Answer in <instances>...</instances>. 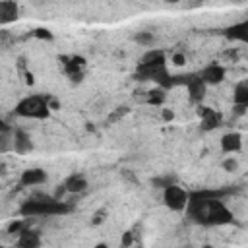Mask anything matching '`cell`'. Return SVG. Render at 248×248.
<instances>
[{
	"mask_svg": "<svg viewBox=\"0 0 248 248\" xmlns=\"http://www.w3.org/2000/svg\"><path fill=\"white\" fill-rule=\"evenodd\" d=\"M188 198H190V192H186L178 184H170V186L163 188V203L170 211H184Z\"/></svg>",
	"mask_w": 248,
	"mask_h": 248,
	"instance_id": "cell-4",
	"label": "cell"
},
{
	"mask_svg": "<svg viewBox=\"0 0 248 248\" xmlns=\"http://www.w3.org/2000/svg\"><path fill=\"white\" fill-rule=\"evenodd\" d=\"M167 4H176V2H180V0H165Z\"/></svg>",
	"mask_w": 248,
	"mask_h": 248,
	"instance_id": "cell-30",
	"label": "cell"
},
{
	"mask_svg": "<svg viewBox=\"0 0 248 248\" xmlns=\"http://www.w3.org/2000/svg\"><path fill=\"white\" fill-rule=\"evenodd\" d=\"M66 194H70V192H68L66 184H64V182H60V184L56 186V190H54V194H52V196H54L56 200H64V196H66Z\"/></svg>",
	"mask_w": 248,
	"mask_h": 248,
	"instance_id": "cell-25",
	"label": "cell"
},
{
	"mask_svg": "<svg viewBox=\"0 0 248 248\" xmlns=\"http://www.w3.org/2000/svg\"><path fill=\"white\" fill-rule=\"evenodd\" d=\"M74 211V202L56 200L54 196L33 194L19 205L21 217H48V215H68Z\"/></svg>",
	"mask_w": 248,
	"mask_h": 248,
	"instance_id": "cell-2",
	"label": "cell"
},
{
	"mask_svg": "<svg viewBox=\"0 0 248 248\" xmlns=\"http://www.w3.org/2000/svg\"><path fill=\"white\" fill-rule=\"evenodd\" d=\"M172 118H174V112H172L170 108H163V120L169 122V120H172Z\"/></svg>",
	"mask_w": 248,
	"mask_h": 248,
	"instance_id": "cell-28",
	"label": "cell"
},
{
	"mask_svg": "<svg viewBox=\"0 0 248 248\" xmlns=\"http://www.w3.org/2000/svg\"><path fill=\"white\" fill-rule=\"evenodd\" d=\"M223 35L231 41H240V43H248V19L232 23L231 27H227L223 31Z\"/></svg>",
	"mask_w": 248,
	"mask_h": 248,
	"instance_id": "cell-14",
	"label": "cell"
},
{
	"mask_svg": "<svg viewBox=\"0 0 248 248\" xmlns=\"http://www.w3.org/2000/svg\"><path fill=\"white\" fill-rule=\"evenodd\" d=\"M27 219H29V217L12 221V223L8 225V229H6V232H8V234H19V232H23V231L29 227V221H27Z\"/></svg>",
	"mask_w": 248,
	"mask_h": 248,
	"instance_id": "cell-20",
	"label": "cell"
},
{
	"mask_svg": "<svg viewBox=\"0 0 248 248\" xmlns=\"http://www.w3.org/2000/svg\"><path fill=\"white\" fill-rule=\"evenodd\" d=\"M170 62H172L174 66H184V64H186V54H182V52H174V54L170 56Z\"/></svg>",
	"mask_w": 248,
	"mask_h": 248,
	"instance_id": "cell-26",
	"label": "cell"
},
{
	"mask_svg": "<svg viewBox=\"0 0 248 248\" xmlns=\"http://www.w3.org/2000/svg\"><path fill=\"white\" fill-rule=\"evenodd\" d=\"M198 76L203 79L205 85H217V83H221V81L225 79L227 70H225V66H221V64H207V66H203V68L198 72Z\"/></svg>",
	"mask_w": 248,
	"mask_h": 248,
	"instance_id": "cell-7",
	"label": "cell"
},
{
	"mask_svg": "<svg viewBox=\"0 0 248 248\" xmlns=\"http://www.w3.org/2000/svg\"><path fill=\"white\" fill-rule=\"evenodd\" d=\"M232 103L236 108V114H242L248 108V79H242L234 85L232 91Z\"/></svg>",
	"mask_w": 248,
	"mask_h": 248,
	"instance_id": "cell-9",
	"label": "cell"
},
{
	"mask_svg": "<svg viewBox=\"0 0 248 248\" xmlns=\"http://www.w3.org/2000/svg\"><path fill=\"white\" fill-rule=\"evenodd\" d=\"M48 105H50L52 110H58V108H60V103H58L54 97H48Z\"/></svg>",
	"mask_w": 248,
	"mask_h": 248,
	"instance_id": "cell-29",
	"label": "cell"
},
{
	"mask_svg": "<svg viewBox=\"0 0 248 248\" xmlns=\"http://www.w3.org/2000/svg\"><path fill=\"white\" fill-rule=\"evenodd\" d=\"M37 2H45V0H37Z\"/></svg>",
	"mask_w": 248,
	"mask_h": 248,
	"instance_id": "cell-31",
	"label": "cell"
},
{
	"mask_svg": "<svg viewBox=\"0 0 248 248\" xmlns=\"http://www.w3.org/2000/svg\"><path fill=\"white\" fill-rule=\"evenodd\" d=\"M16 244H17L19 248H39V246H41V236H39L37 231H31V229L27 227L23 232L17 234Z\"/></svg>",
	"mask_w": 248,
	"mask_h": 248,
	"instance_id": "cell-16",
	"label": "cell"
},
{
	"mask_svg": "<svg viewBox=\"0 0 248 248\" xmlns=\"http://www.w3.org/2000/svg\"><path fill=\"white\" fill-rule=\"evenodd\" d=\"M16 153L19 155H25L29 151H33V141H31V136L21 130V128H14V147H12Z\"/></svg>",
	"mask_w": 248,
	"mask_h": 248,
	"instance_id": "cell-10",
	"label": "cell"
},
{
	"mask_svg": "<svg viewBox=\"0 0 248 248\" xmlns=\"http://www.w3.org/2000/svg\"><path fill=\"white\" fill-rule=\"evenodd\" d=\"M151 184H153V188H167V186H170V184H176V176L174 174H170V172H167V174H161V176H155L153 180H151Z\"/></svg>",
	"mask_w": 248,
	"mask_h": 248,
	"instance_id": "cell-19",
	"label": "cell"
},
{
	"mask_svg": "<svg viewBox=\"0 0 248 248\" xmlns=\"http://www.w3.org/2000/svg\"><path fill=\"white\" fill-rule=\"evenodd\" d=\"M48 97L50 95H27L23 97L16 108L14 114L21 116V118H35V120H45L50 116V105H48Z\"/></svg>",
	"mask_w": 248,
	"mask_h": 248,
	"instance_id": "cell-3",
	"label": "cell"
},
{
	"mask_svg": "<svg viewBox=\"0 0 248 248\" xmlns=\"http://www.w3.org/2000/svg\"><path fill=\"white\" fill-rule=\"evenodd\" d=\"M242 149V136L240 132H227L221 136V151L223 153H236Z\"/></svg>",
	"mask_w": 248,
	"mask_h": 248,
	"instance_id": "cell-12",
	"label": "cell"
},
{
	"mask_svg": "<svg viewBox=\"0 0 248 248\" xmlns=\"http://www.w3.org/2000/svg\"><path fill=\"white\" fill-rule=\"evenodd\" d=\"M60 62L64 66L66 76L72 83H79L85 76V58L83 56H60Z\"/></svg>",
	"mask_w": 248,
	"mask_h": 248,
	"instance_id": "cell-5",
	"label": "cell"
},
{
	"mask_svg": "<svg viewBox=\"0 0 248 248\" xmlns=\"http://www.w3.org/2000/svg\"><path fill=\"white\" fill-rule=\"evenodd\" d=\"M229 190H194L186 203V217L202 227H221L234 223L232 211L225 205L223 198Z\"/></svg>",
	"mask_w": 248,
	"mask_h": 248,
	"instance_id": "cell-1",
	"label": "cell"
},
{
	"mask_svg": "<svg viewBox=\"0 0 248 248\" xmlns=\"http://www.w3.org/2000/svg\"><path fill=\"white\" fill-rule=\"evenodd\" d=\"M19 17V6L16 0H2L0 2V23L8 25Z\"/></svg>",
	"mask_w": 248,
	"mask_h": 248,
	"instance_id": "cell-11",
	"label": "cell"
},
{
	"mask_svg": "<svg viewBox=\"0 0 248 248\" xmlns=\"http://www.w3.org/2000/svg\"><path fill=\"white\" fill-rule=\"evenodd\" d=\"M37 39H43V41H52V31H48L46 27H39V29H35V33H33Z\"/></svg>",
	"mask_w": 248,
	"mask_h": 248,
	"instance_id": "cell-22",
	"label": "cell"
},
{
	"mask_svg": "<svg viewBox=\"0 0 248 248\" xmlns=\"http://www.w3.org/2000/svg\"><path fill=\"white\" fill-rule=\"evenodd\" d=\"M140 62L143 64H159V62H167V52L161 50V48H149L141 58Z\"/></svg>",
	"mask_w": 248,
	"mask_h": 248,
	"instance_id": "cell-18",
	"label": "cell"
},
{
	"mask_svg": "<svg viewBox=\"0 0 248 248\" xmlns=\"http://www.w3.org/2000/svg\"><path fill=\"white\" fill-rule=\"evenodd\" d=\"M134 41H136L138 45H141V46H149V45L155 43V35H153L151 31H138V33L134 35Z\"/></svg>",
	"mask_w": 248,
	"mask_h": 248,
	"instance_id": "cell-21",
	"label": "cell"
},
{
	"mask_svg": "<svg viewBox=\"0 0 248 248\" xmlns=\"http://www.w3.org/2000/svg\"><path fill=\"white\" fill-rule=\"evenodd\" d=\"M167 99V89L165 87H155V89H149L145 91V103L147 105H153V107H161Z\"/></svg>",
	"mask_w": 248,
	"mask_h": 248,
	"instance_id": "cell-17",
	"label": "cell"
},
{
	"mask_svg": "<svg viewBox=\"0 0 248 248\" xmlns=\"http://www.w3.org/2000/svg\"><path fill=\"white\" fill-rule=\"evenodd\" d=\"M223 169H225L227 172H232V170L238 169V161H236L234 157H227V159L223 161Z\"/></svg>",
	"mask_w": 248,
	"mask_h": 248,
	"instance_id": "cell-24",
	"label": "cell"
},
{
	"mask_svg": "<svg viewBox=\"0 0 248 248\" xmlns=\"http://www.w3.org/2000/svg\"><path fill=\"white\" fill-rule=\"evenodd\" d=\"M105 217H107V209H105V207L97 209V211L93 213V217H91V225H101V223L105 221Z\"/></svg>",
	"mask_w": 248,
	"mask_h": 248,
	"instance_id": "cell-23",
	"label": "cell"
},
{
	"mask_svg": "<svg viewBox=\"0 0 248 248\" xmlns=\"http://www.w3.org/2000/svg\"><path fill=\"white\" fill-rule=\"evenodd\" d=\"M134 242V238H132V231H128V232H124V236H122V240H120V244L122 246H130Z\"/></svg>",
	"mask_w": 248,
	"mask_h": 248,
	"instance_id": "cell-27",
	"label": "cell"
},
{
	"mask_svg": "<svg viewBox=\"0 0 248 248\" xmlns=\"http://www.w3.org/2000/svg\"><path fill=\"white\" fill-rule=\"evenodd\" d=\"M43 182H46V172L43 169H25L19 176L21 186H39Z\"/></svg>",
	"mask_w": 248,
	"mask_h": 248,
	"instance_id": "cell-13",
	"label": "cell"
},
{
	"mask_svg": "<svg viewBox=\"0 0 248 248\" xmlns=\"http://www.w3.org/2000/svg\"><path fill=\"white\" fill-rule=\"evenodd\" d=\"M64 184H66V188H68L70 194H83L87 190V186H89L87 184V178L81 172H72L70 176H66Z\"/></svg>",
	"mask_w": 248,
	"mask_h": 248,
	"instance_id": "cell-15",
	"label": "cell"
},
{
	"mask_svg": "<svg viewBox=\"0 0 248 248\" xmlns=\"http://www.w3.org/2000/svg\"><path fill=\"white\" fill-rule=\"evenodd\" d=\"M205 83H203V79L198 76V74H192L190 76V79H188V83H186V89H188V97H190V101L192 103H202L203 101V97H205Z\"/></svg>",
	"mask_w": 248,
	"mask_h": 248,
	"instance_id": "cell-8",
	"label": "cell"
},
{
	"mask_svg": "<svg viewBox=\"0 0 248 248\" xmlns=\"http://www.w3.org/2000/svg\"><path fill=\"white\" fill-rule=\"evenodd\" d=\"M196 112H198V116L202 118V130H203V132L215 130V128H219V126L223 124V114L217 112V110L211 108V107H205V105L200 103L198 108H196Z\"/></svg>",
	"mask_w": 248,
	"mask_h": 248,
	"instance_id": "cell-6",
	"label": "cell"
}]
</instances>
